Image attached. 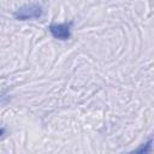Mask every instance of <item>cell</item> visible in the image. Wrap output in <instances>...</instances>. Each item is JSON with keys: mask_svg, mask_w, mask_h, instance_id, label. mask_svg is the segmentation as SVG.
Masks as SVG:
<instances>
[{"mask_svg": "<svg viewBox=\"0 0 154 154\" xmlns=\"http://www.w3.org/2000/svg\"><path fill=\"white\" fill-rule=\"evenodd\" d=\"M73 23L72 22H66V23H60V24H51L48 30L52 34V36L54 38L61 40V41H66L71 37V29H72Z\"/></svg>", "mask_w": 154, "mask_h": 154, "instance_id": "2", "label": "cell"}, {"mask_svg": "<svg viewBox=\"0 0 154 154\" xmlns=\"http://www.w3.org/2000/svg\"><path fill=\"white\" fill-rule=\"evenodd\" d=\"M4 134H5V130H4V129H0V137H1Z\"/></svg>", "mask_w": 154, "mask_h": 154, "instance_id": "3", "label": "cell"}, {"mask_svg": "<svg viewBox=\"0 0 154 154\" xmlns=\"http://www.w3.org/2000/svg\"><path fill=\"white\" fill-rule=\"evenodd\" d=\"M43 14V8L40 4H26L20 6L13 13V17L18 20H29L38 19Z\"/></svg>", "mask_w": 154, "mask_h": 154, "instance_id": "1", "label": "cell"}]
</instances>
